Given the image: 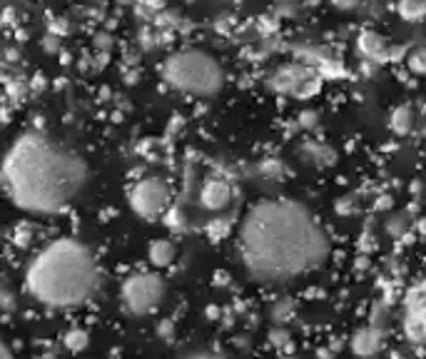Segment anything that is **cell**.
Wrapping results in <instances>:
<instances>
[{"mask_svg":"<svg viewBox=\"0 0 426 359\" xmlns=\"http://www.w3.org/2000/svg\"><path fill=\"white\" fill-rule=\"evenodd\" d=\"M329 3H331V8H337V11H354L362 0H329Z\"/></svg>","mask_w":426,"mask_h":359,"instance_id":"9a60e30c","label":"cell"},{"mask_svg":"<svg viewBox=\"0 0 426 359\" xmlns=\"http://www.w3.org/2000/svg\"><path fill=\"white\" fill-rule=\"evenodd\" d=\"M65 344H68L70 349H78V347L83 349L85 344H88V334H85V332H70L68 342H65Z\"/></svg>","mask_w":426,"mask_h":359,"instance_id":"5bb4252c","label":"cell"},{"mask_svg":"<svg viewBox=\"0 0 426 359\" xmlns=\"http://www.w3.org/2000/svg\"><path fill=\"white\" fill-rule=\"evenodd\" d=\"M235 3H239V0H235Z\"/></svg>","mask_w":426,"mask_h":359,"instance_id":"ac0fdd59","label":"cell"},{"mask_svg":"<svg viewBox=\"0 0 426 359\" xmlns=\"http://www.w3.org/2000/svg\"><path fill=\"white\" fill-rule=\"evenodd\" d=\"M165 292H167V287H165L160 275H155V272H135V275H130L122 282L120 300L130 314L145 317V314H153L162 305Z\"/></svg>","mask_w":426,"mask_h":359,"instance_id":"5b68a950","label":"cell"},{"mask_svg":"<svg viewBox=\"0 0 426 359\" xmlns=\"http://www.w3.org/2000/svg\"><path fill=\"white\" fill-rule=\"evenodd\" d=\"M130 207L140 220L155 222L170 207V187L162 177H142L130 190Z\"/></svg>","mask_w":426,"mask_h":359,"instance_id":"8992f818","label":"cell"},{"mask_svg":"<svg viewBox=\"0 0 426 359\" xmlns=\"http://www.w3.org/2000/svg\"><path fill=\"white\" fill-rule=\"evenodd\" d=\"M83 155L45 132L28 130L13 140L3 160V185L11 202L30 215H58L88 187Z\"/></svg>","mask_w":426,"mask_h":359,"instance_id":"7a4b0ae2","label":"cell"},{"mask_svg":"<svg viewBox=\"0 0 426 359\" xmlns=\"http://www.w3.org/2000/svg\"><path fill=\"white\" fill-rule=\"evenodd\" d=\"M359 50H362L367 58H379V55L386 50V40L379 33H362L359 37Z\"/></svg>","mask_w":426,"mask_h":359,"instance_id":"30bf717a","label":"cell"},{"mask_svg":"<svg viewBox=\"0 0 426 359\" xmlns=\"http://www.w3.org/2000/svg\"><path fill=\"white\" fill-rule=\"evenodd\" d=\"M406 332L414 342L426 344V285L416 287L406 300Z\"/></svg>","mask_w":426,"mask_h":359,"instance_id":"52a82bcc","label":"cell"},{"mask_svg":"<svg viewBox=\"0 0 426 359\" xmlns=\"http://www.w3.org/2000/svg\"><path fill=\"white\" fill-rule=\"evenodd\" d=\"M184 359H222V357L215 352H195V354H187Z\"/></svg>","mask_w":426,"mask_h":359,"instance_id":"2e32d148","label":"cell"},{"mask_svg":"<svg viewBox=\"0 0 426 359\" xmlns=\"http://www.w3.org/2000/svg\"><path fill=\"white\" fill-rule=\"evenodd\" d=\"M409 68L419 75L426 73V48H416L414 53L409 55Z\"/></svg>","mask_w":426,"mask_h":359,"instance_id":"4fadbf2b","label":"cell"},{"mask_svg":"<svg viewBox=\"0 0 426 359\" xmlns=\"http://www.w3.org/2000/svg\"><path fill=\"white\" fill-rule=\"evenodd\" d=\"M411 107L409 105H401L394 110V115H391V127H394L399 135H406V132L411 130Z\"/></svg>","mask_w":426,"mask_h":359,"instance_id":"7c38bea8","label":"cell"},{"mask_svg":"<svg viewBox=\"0 0 426 359\" xmlns=\"http://www.w3.org/2000/svg\"><path fill=\"white\" fill-rule=\"evenodd\" d=\"M237 254L254 282L277 285L319 269L329 259L331 242L309 207L274 197L247 210L237 230Z\"/></svg>","mask_w":426,"mask_h":359,"instance_id":"6da1fadb","label":"cell"},{"mask_svg":"<svg viewBox=\"0 0 426 359\" xmlns=\"http://www.w3.org/2000/svg\"><path fill=\"white\" fill-rule=\"evenodd\" d=\"M174 254H177V249H174V245L170 242V240H155L153 245H150V262L155 264V267H170L174 259Z\"/></svg>","mask_w":426,"mask_h":359,"instance_id":"9c48e42d","label":"cell"},{"mask_svg":"<svg viewBox=\"0 0 426 359\" xmlns=\"http://www.w3.org/2000/svg\"><path fill=\"white\" fill-rule=\"evenodd\" d=\"M100 285L93 249L75 237L50 240L25 269V292L47 310H78Z\"/></svg>","mask_w":426,"mask_h":359,"instance_id":"3957f363","label":"cell"},{"mask_svg":"<svg viewBox=\"0 0 426 359\" xmlns=\"http://www.w3.org/2000/svg\"><path fill=\"white\" fill-rule=\"evenodd\" d=\"M162 80L182 95L207 100L220 95V90L225 88V68L205 50L184 48L162 63Z\"/></svg>","mask_w":426,"mask_h":359,"instance_id":"277c9868","label":"cell"},{"mask_svg":"<svg viewBox=\"0 0 426 359\" xmlns=\"http://www.w3.org/2000/svg\"><path fill=\"white\" fill-rule=\"evenodd\" d=\"M232 200V187L227 180H207L200 190V205L210 212L225 210Z\"/></svg>","mask_w":426,"mask_h":359,"instance_id":"ba28073f","label":"cell"},{"mask_svg":"<svg viewBox=\"0 0 426 359\" xmlns=\"http://www.w3.org/2000/svg\"><path fill=\"white\" fill-rule=\"evenodd\" d=\"M117 3H122V6H132L135 0H117Z\"/></svg>","mask_w":426,"mask_h":359,"instance_id":"e0dca14e","label":"cell"},{"mask_svg":"<svg viewBox=\"0 0 426 359\" xmlns=\"http://www.w3.org/2000/svg\"><path fill=\"white\" fill-rule=\"evenodd\" d=\"M396 11L406 23H416L426 16V0H399Z\"/></svg>","mask_w":426,"mask_h":359,"instance_id":"8fae6325","label":"cell"}]
</instances>
